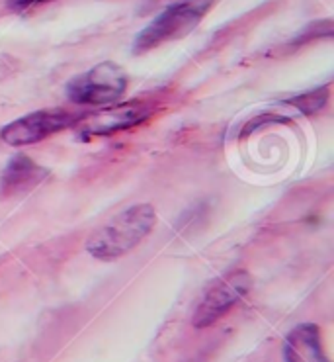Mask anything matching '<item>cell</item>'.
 <instances>
[{
  "instance_id": "6da1fadb",
  "label": "cell",
  "mask_w": 334,
  "mask_h": 362,
  "mask_svg": "<svg viewBox=\"0 0 334 362\" xmlns=\"http://www.w3.org/2000/svg\"><path fill=\"white\" fill-rule=\"evenodd\" d=\"M157 226V210L153 204H135L112 218L86 243V253L98 261H116L131 253Z\"/></svg>"
},
{
  "instance_id": "7a4b0ae2",
  "label": "cell",
  "mask_w": 334,
  "mask_h": 362,
  "mask_svg": "<svg viewBox=\"0 0 334 362\" xmlns=\"http://www.w3.org/2000/svg\"><path fill=\"white\" fill-rule=\"evenodd\" d=\"M211 6H213V0H184V2L168 6L137 35L135 51L145 53V51L159 47L162 43L186 37L193 28L200 25Z\"/></svg>"
},
{
  "instance_id": "3957f363",
  "label": "cell",
  "mask_w": 334,
  "mask_h": 362,
  "mask_svg": "<svg viewBox=\"0 0 334 362\" xmlns=\"http://www.w3.org/2000/svg\"><path fill=\"white\" fill-rule=\"evenodd\" d=\"M129 76L117 63L104 61L67 85L68 100L84 106H112L124 98Z\"/></svg>"
},
{
  "instance_id": "277c9868",
  "label": "cell",
  "mask_w": 334,
  "mask_h": 362,
  "mask_svg": "<svg viewBox=\"0 0 334 362\" xmlns=\"http://www.w3.org/2000/svg\"><path fill=\"white\" fill-rule=\"evenodd\" d=\"M252 288V276L246 270H229L213 280L196 305L192 325L205 329L223 320L227 313L241 303Z\"/></svg>"
},
{
  "instance_id": "5b68a950",
  "label": "cell",
  "mask_w": 334,
  "mask_h": 362,
  "mask_svg": "<svg viewBox=\"0 0 334 362\" xmlns=\"http://www.w3.org/2000/svg\"><path fill=\"white\" fill-rule=\"evenodd\" d=\"M153 116L150 104L145 102H117L112 106H104L98 112L80 114V118L75 124V129L80 137H102L112 135L124 129L139 126Z\"/></svg>"
},
{
  "instance_id": "8992f818",
  "label": "cell",
  "mask_w": 334,
  "mask_h": 362,
  "mask_svg": "<svg viewBox=\"0 0 334 362\" xmlns=\"http://www.w3.org/2000/svg\"><path fill=\"white\" fill-rule=\"evenodd\" d=\"M80 114H71L67 110H40L32 112L2 129V141L12 147H25V145L40 144L51 135L59 134L67 127H75Z\"/></svg>"
},
{
  "instance_id": "52a82bcc",
  "label": "cell",
  "mask_w": 334,
  "mask_h": 362,
  "mask_svg": "<svg viewBox=\"0 0 334 362\" xmlns=\"http://www.w3.org/2000/svg\"><path fill=\"white\" fill-rule=\"evenodd\" d=\"M47 175H49L47 169L37 165L32 157L16 155L0 177V194L6 198L28 194L30 190H34L35 186L42 185Z\"/></svg>"
},
{
  "instance_id": "ba28073f",
  "label": "cell",
  "mask_w": 334,
  "mask_h": 362,
  "mask_svg": "<svg viewBox=\"0 0 334 362\" xmlns=\"http://www.w3.org/2000/svg\"><path fill=\"white\" fill-rule=\"evenodd\" d=\"M285 362H328L321 329L315 323H301L290 331L284 345Z\"/></svg>"
},
{
  "instance_id": "9c48e42d",
  "label": "cell",
  "mask_w": 334,
  "mask_h": 362,
  "mask_svg": "<svg viewBox=\"0 0 334 362\" xmlns=\"http://www.w3.org/2000/svg\"><path fill=\"white\" fill-rule=\"evenodd\" d=\"M328 100V86H323V88H318V90H313V93L303 94V96H297V98H292L290 104H292L293 108H297L301 114H305V116H311V114H315L318 110L323 108Z\"/></svg>"
},
{
  "instance_id": "30bf717a",
  "label": "cell",
  "mask_w": 334,
  "mask_h": 362,
  "mask_svg": "<svg viewBox=\"0 0 334 362\" xmlns=\"http://www.w3.org/2000/svg\"><path fill=\"white\" fill-rule=\"evenodd\" d=\"M47 2H53V0H10L8 6L12 10H16V12H25V10L42 6V4H47Z\"/></svg>"
}]
</instances>
